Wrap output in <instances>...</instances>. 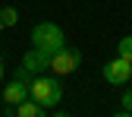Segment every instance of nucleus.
Masks as SVG:
<instances>
[{"label":"nucleus","mask_w":132,"mask_h":117,"mask_svg":"<svg viewBox=\"0 0 132 117\" xmlns=\"http://www.w3.org/2000/svg\"><path fill=\"white\" fill-rule=\"evenodd\" d=\"M31 98L41 105V108H57L60 105V98H63V82H60V76L54 73V76H44V73H38L35 79H31Z\"/></svg>","instance_id":"nucleus-1"},{"label":"nucleus","mask_w":132,"mask_h":117,"mask_svg":"<svg viewBox=\"0 0 132 117\" xmlns=\"http://www.w3.org/2000/svg\"><path fill=\"white\" fill-rule=\"evenodd\" d=\"M31 47H38V51L54 57L60 47H66V35H63V29L57 22H38L31 29Z\"/></svg>","instance_id":"nucleus-2"},{"label":"nucleus","mask_w":132,"mask_h":117,"mask_svg":"<svg viewBox=\"0 0 132 117\" xmlns=\"http://www.w3.org/2000/svg\"><path fill=\"white\" fill-rule=\"evenodd\" d=\"M79 66H82V51L66 44V47H60V51L51 57V66H47V70H54L57 76H72Z\"/></svg>","instance_id":"nucleus-3"},{"label":"nucleus","mask_w":132,"mask_h":117,"mask_svg":"<svg viewBox=\"0 0 132 117\" xmlns=\"http://www.w3.org/2000/svg\"><path fill=\"white\" fill-rule=\"evenodd\" d=\"M104 79L110 82V86H126V82L132 79V60H126V57H113V60H107L104 63Z\"/></svg>","instance_id":"nucleus-4"},{"label":"nucleus","mask_w":132,"mask_h":117,"mask_svg":"<svg viewBox=\"0 0 132 117\" xmlns=\"http://www.w3.org/2000/svg\"><path fill=\"white\" fill-rule=\"evenodd\" d=\"M22 66H25L31 76H38L41 70H47V66H51V54H44V51H38V47H31V51L22 57Z\"/></svg>","instance_id":"nucleus-5"},{"label":"nucleus","mask_w":132,"mask_h":117,"mask_svg":"<svg viewBox=\"0 0 132 117\" xmlns=\"http://www.w3.org/2000/svg\"><path fill=\"white\" fill-rule=\"evenodd\" d=\"M16 22H19V10L16 6H3L0 10V29H13Z\"/></svg>","instance_id":"nucleus-6"},{"label":"nucleus","mask_w":132,"mask_h":117,"mask_svg":"<svg viewBox=\"0 0 132 117\" xmlns=\"http://www.w3.org/2000/svg\"><path fill=\"white\" fill-rule=\"evenodd\" d=\"M117 54L126 57V60H132V35H123V38L117 41Z\"/></svg>","instance_id":"nucleus-7"},{"label":"nucleus","mask_w":132,"mask_h":117,"mask_svg":"<svg viewBox=\"0 0 132 117\" xmlns=\"http://www.w3.org/2000/svg\"><path fill=\"white\" fill-rule=\"evenodd\" d=\"M120 114H132V89H123V95H120Z\"/></svg>","instance_id":"nucleus-8"},{"label":"nucleus","mask_w":132,"mask_h":117,"mask_svg":"<svg viewBox=\"0 0 132 117\" xmlns=\"http://www.w3.org/2000/svg\"><path fill=\"white\" fill-rule=\"evenodd\" d=\"M3 73H6V66H3V63H0V79H3Z\"/></svg>","instance_id":"nucleus-9"}]
</instances>
